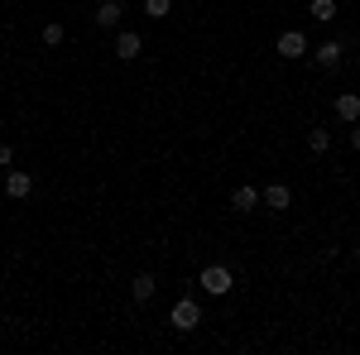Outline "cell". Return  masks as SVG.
I'll return each mask as SVG.
<instances>
[{
	"label": "cell",
	"mask_w": 360,
	"mask_h": 355,
	"mask_svg": "<svg viewBox=\"0 0 360 355\" xmlns=\"http://www.w3.org/2000/svg\"><path fill=\"white\" fill-rule=\"evenodd\" d=\"M336 120H346V125L360 120V91H341L336 96Z\"/></svg>",
	"instance_id": "9"
},
{
	"label": "cell",
	"mask_w": 360,
	"mask_h": 355,
	"mask_svg": "<svg viewBox=\"0 0 360 355\" xmlns=\"http://www.w3.org/2000/svg\"><path fill=\"white\" fill-rule=\"evenodd\" d=\"M139 49H144V39H139L135 29H120V34H115V58H120V63H135Z\"/></svg>",
	"instance_id": "5"
},
{
	"label": "cell",
	"mask_w": 360,
	"mask_h": 355,
	"mask_svg": "<svg viewBox=\"0 0 360 355\" xmlns=\"http://www.w3.org/2000/svg\"><path fill=\"white\" fill-rule=\"evenodd\" d=\"M259 202H264L269 212H288V207H293V192H288V183H269V188L259 192Z\"/></svg>",
	"instance_id": "6"
},
{
	"label": "cell",
	"mask_w": 360,
	"mask_h": 355,
	"mask_svg": "<svg viewBox=\"0 0 360 355\" xmlns=\"http://www.w3.org/2000/svg\"><path fill=\"white\" fill-rule=\"evenodd\" d=\"M341 53H346V44H341V39H327V44H317V49H312V63H317V67H336Z\"/></svg>",
	"instance_id": "8"
},
{
	"label": "cell",
	"mask_w": 360,
	"mask_h": 355,
	"mask_svg": "<svg viewBox=\"0 0 360 355\" xmlns=\"http://www.w3.org/2000/svg\"><path fill=\"white\" fill-rule=\"evenodd\" d=\"M154 293H159V278H154V273H135V283H130V298H135V302H149Z\"/></svg>",
	"instance_id": "11"
},
{
	"label": "cell",
	"mask_w": 360,
	"mask_h": 355,
	"mask_svg": "<svg viewBox=\"0 0 360 355\" xmlns=\"http://www.w3.org/2000/svg\"><path fill=\"white\" fill-rule=\"evenodd\" d=\"M63 39H68V29L58 25V20H53V25H44V44H49V49H58Z\"/></svg>",
	"instance_id": "15"
},
{
	"label": "cell",
	"mask_w": 360,
	"mask_h": 355,
	"mask_svg": "<svg viewBox=\"0 0 360 355\" xmlns=\"http://www.w3.org/2000/svg\"><path fill=\"white\" fill-rule=\"evenodd\" d=\"M346 139H351V149H356V154H360V120H356V125H351V135H346Z\"/></svg>",
	"instance_id": "17"
},
{
	"label": "cell",
	"mask_w": 360,
	"mask_h": 355,
	"mask_svg": "<svg viewBox=\"0 0 360 355\" xmlns=\"http://www.w3.org/2000/svg\"><path fill=\"white\" fill-rule=\"evenodd\" d=\"M10 164H15V149H10V144L0 139V168H10Z\"/></svg>",
	"instance_id": "16"
},
{
	"label": "cell",
	"mask_w": 360,
	"mask_h": 355,
	"mask_svg": "<svg viewBox=\"0 0 360 355\" xmlns=\"http://www.w3.org/2000/svg\"><path fill=\"white\" fill-rule=\"evenodd\" d=\"M5 197H10V202H25V197H34V178H29L25 168H10V173H5Z\"/></svg>",
	"instance_id": "3"
},
{
	"label": "cell",
	"mask_w": 360,
	"mask_h": 355,
	"mask_svg": "<svg viewBox=\"0 0 360 355\" xmlns=\"http://www.w3.org/2000/svg\"><path fill=\"white\" fill-rule=\"evenodd\" d=\"M356 264H360V245H356Z\"/></svg>",
	"instance_id": "18"
},
{
	"label": "cell",
	"mask_w": 360,
	"mask_h": 355,
	"mask_svg": "<svg viewBox=\"0 0 360 355\" xmlns=\"http://www.w3.org/2000/svg\"><path fill=\"white\" fill-rule=\"evenodd\" d=\"M168 322H173V331H197V322H202V307H197L193 298L173 302V312H168Z\"/></svg>",
	"instance_id": "2"
},
{
	"label": "cell",
	"mask_w": 360,
	"mask_h": 355,
	"mask_svg": "<svg viewBox=\"0 0 360 355\" xmlns=\"http://www.w3.org/2000/svg\"><path fill=\"white\" fill-rule=\"evenodd\" d=\"M255 207H259V188H236L231 192V212H240V217H245V212H255Z\"/></svg>",
	"instance_id": "10"
},
{
	"label": "cell",
	"mask_w": 360,
	"mask_h": 355,
	"mask_svg": "<svg viewBox=\"0 0 360 355\" xmlns=\"http://www.w3.org/2000/svg\"><path fill=\"white\" fill-rule=\"evenodd\" d=\"M307 149H312V154H327V149H332V135H327V130H307Z\"/></svg>",
	"instance_id": "13"
},
{
	"label": "cell",
	"mask_w": 360,
	"mask_h": 355,
	"mask_svg": "<svg viewBox=\"0 0 360 355\" xmlns=\"http://www.w3.org/2000/svg\"><path fill=\"white\" fill-rule=\"evenodd\" d=\"M197 283H202V288H207V293H212V298H226V293H231V288H236V278H231V269H226V264H207V269H202V278H197Z\"/></svg>",
	"instance_id": "1"
},
{
	"label": "cell",
	"mask_w": 360,
	"mask_h": 355,
	"mask_svg": "<svg viewBox=\"0 0 360 355\" xmlns=\"http://www.w3.org/2000/svg\"><path fill=\"white\" fill-rule=\"evenodd\" d=\"M274 49H278L283 58H303V53H307V34H303V29H283Z\"/></svg>",
	"instance_id": "4"
},
{
	"label": "cell",
	"mask_w": 360,
	"mask_h": 355,
	"mask_svg": "<svg viewBox=\"0 0 360 355\" xmlns=\"http://www.w3.org/2000/svg\"><path fill=\"white\" fill-rule=\"evenodd\" d=\"M307 15H312L317 25H332L336 20V0H307Z\"/></svg>",
	"instance_id": "12"
},
{
	"label": "cell",
	"mask_w": 360,
	"mask_h": 355,
	"mask_svg": "<svg viewBox=\"0 0 360 355\" xmlns=\"http://www.w3.org/2000/svg\"><path fill=\"white\" fill-rule=\"evenodd\" d=\"M168 10H173V0H144V15L149 20H168Z\"/></svg>",
	"instance_id": "14"
},
{
	"label": "cell",
	"mask_w": 360,
	"mask_h": 355,
	"mask_svg": "<svg viewBox=\"0 0 360 355\" xmlns=\"http://www.w3.org/2000/svg\"><path fill=\"white\" fill-rule=\"evenodd\" d=\"M91 20H96L101 29H120V20H125V5H120V0H101Z\"/></svg>",
	"instance_id": "7"
}]
</instances>
